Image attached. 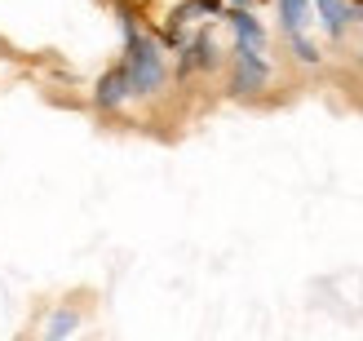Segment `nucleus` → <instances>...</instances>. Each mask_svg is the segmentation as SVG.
<instances>
[{"instance_id": "1", "label": "nucleus", "mask_w": 363, "mask_h": 341, "mask_svg": "<svg viewBox=\"0 0 363 341\" xmlns=\"http://www.w3.org/2000/svg\"><path fill=\"white\" fill-rule=\"evenodd\" d=\"M124 76L133 84V98H155L169 80V58H164V45L155 35H142L129 31V49H124Z\"/></svg>"}, {"instance_id": "2", "label": "nucleus", "mask_w": 363, "mask_h": 341, "mask_svg": "<svg viewBox=\"0 0 363 341\" xmlns=\"http://www.w3.org/2000/svg\"><path fill=\"white\" fill-rule=\"evenodd\" d=\"M270 80V62L262 58V49L252 45H235L230 53V94L235 98H257Z\"/></svg>"}, {"instance_id": "3", "label": "nucleus", "mask_w": 363, "mask_h": 341, "mask_svg": "<svg viewBox=\"0 0 363 341\" xmlns=\"http://www.w3.org/2000/svg\"><path fill=\"white\" fill-rule=\"evenodd\" d=\"M315 13H319L323 31L337 35V40H341L350 27L363 23V5H359V0H315Z\"/></svg>"}, {"instance_id": "4", "label": "nucleus", "mask_w": 363, "mask_h": 341, "mask_svg": "<svg viewBox=\"0 0 363 341\" xmlns=\"http://www.w3.org/2000/svg\"><path fill=\"white\" fill-rule=\"evenodd\" d=\"M94 102L102 106V111H120V106L133 102V84H129V76H124V67H111V71L98 80Z\"/></svg>"}, {"instance_id": "5", "label": "nucleus", "mask_w": 363, "mask_h": 341, "mask_svg": "<svg viewBox=\"0 0 363 341\" xmlns=\"http://www.w3.org/2000/svg\"><path fill=\"white\" fill-rule=\"evenodd\" d=\"M230 31H235V45H252V49H266V27L252 18L248 9H230Z\"/></svg>"}, {"instance_id": "6", "label": "nucleus", "mask_w": 363, "mask_h": 341, "mask_svg": "<svg viewBox=\"0 0 363 341\" xmlns=\"http://www.w3.org/2000/svg\"><path fill=\"white\" fill-rule=\"evenodd\" d=\"M275 9H279V27L288 35V31H306V23L315 13V0H275Z\"/></svg>"}, {"instance_id": "7", "label": "nucleus", "mask_w": 363, "mask_h": 341, "mask_svg": "<svg viewBox=\"0 0 363 341\" xmlns=\"http://www.w3.org/2000/svg\"><path fill=\"white\" fill-rule=\"evenodd\" d=\"M288 45H293V53H297L301 62H311V67L319 62V49H315L311 40H306V31H288Z\"/></svg>"}, {"instance_id": "8", "label": "nucleus", "mask_w": 363, "mask_h": 341, "mask_svg": "<svg viewBox=\"0 0 363 341\" xmlns=\"http://www.w3.org/2000/svg\"><path fill=\"white\" fill-rule=\"evenodd\" d=\"M76 324H80V319L71 315V311H58V315L49 319V337H62V332H71V328H76Z\"/></svg>"}]
</instances>
